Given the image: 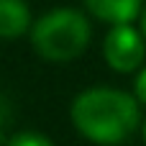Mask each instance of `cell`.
Returning <instances> with one entry per match:
<instances>
[{
	"label": "cell",
	"instance_id": "1",
	"mask_svg": "<svg viewBox=\"0 0 146 146\" xmlns=\"http://www.w3.org/2000/svg\"><path fill=\"white\" fill-rule=\"evenodd\" d=\"M74 128L92 144L115 146L139 128V100L123 90L90 87L72 103Z\"/></svg>",
	"mask_w": 146,
	"mask_h": 146
},
{
	"label": "cell",
	"instance_id": "3",
	"mask_svg": "<svg viewBox=\"0 0 146 146\" xmlns=\"http://www.w3.org/2000/svg\"><path fill=\"white\" fill-rule=\"evenodd\" d=\"M144 33H139L131 23L113 26L103 41V56H105L108 67L115 72H136L144 62Z\"/></svg>",
	"mask_w": 146,
	"mask_h": 146
},
{
	"label": "cell",
	"instance_id": "7",
	"mask_svg": "<svg viewBox=\"0 0 146 146\" xmlns=\"http://www.w3.org/2000/svg\"><path fill=\"white\" fill-rule=\"evenodd\" d=\"M133 90H136V100L146 105V67L136 74V82H133Z\"/></svg>",
	"mask_w": 146,
	"mask_h": 146
},
{
	"label": "cell",
	"instance_id": "10",
	"mask_svg": "<svg viewBox=\"0 0 146 146\" xmlns=\"http://www.w3.org/2000/svg\"><path fill=\"white\" fill-rule=\"evenodd\" d=\"M144 139H146V123H144Z\"/></svg>",
	"mask_w": 146,
	"mask_h": 146
},
{
	"label": "cell",
	"instance_id": "6",
	"mask_svg": "<svg viewBox=\"0 0 146 146\" xmlns=\"http://www.w3.org/2000/svg\"><path fill=\"white\" fill-rule=\"evenodd\" d=\"M8 146H54L46 136H41V133H33V131H23V133H15Z\"/></svg>",
	"mask_w": 146,
	"mask_h": 146
},
{
	"label": "cell",
	"instance_id": "2",
	"mask_svg": "<svg viewBox=\"0 0 146 146\" xmlns=\"http://www.w3.org/2000/svg\"><path fill=\"white\" fill-rule=\"evenodd\" d=\"M90 23L74 8H54L31 28V46L46 62H72L90 44Z\"/></svg>",
	"mask_w": 146,
	"mask_h": 146
},
{
	"label": "cell",
	"instance_id": "5",
	"mask_svg": "<svg viewBox=\"0 0 146 146\" xmlns=\"http://www.w3.org/2000/svg\"><path fill=\"white\" fill-rule=\"evenodd\" d=\"M31 28V10L23 0H0V38L10 41Z\"/></svg>",
	"mask_w": 146,
	"mask_h": 146
},
{
	"label": "cell",
	"instance_id": "8",
	"mask_svg": "<svg viewBox=\"0 0 146 146\" xmlns=\"http://www.w3.org/2000/svg\"><path fill=\"white\" fill-rule=\"evenodd\" d=\"M8 118H10V110H8V105L0 100V131H3V126L8 123Z\"/></svg>",
	"mask_w": 146,
	"mask_h": 146
},
{
	"label": "cell",
	"instance_id": "9",
	"mask_svg": "<svg viewBox=\"0 0 146 146\" xmlns=\"http://www.w3.org/2000/svg\"><path fill=\"white\" fill-rule=\"evenodd\" d=\"M141 33H144V38H146V13H144V18H141Z\"/></svg>",
	"mask_w": 146,
	"mask_h": 146
},
{
	"label": "cell",
	"instance_id": "4",
	"mask_svg": "<svg viewBox=\"0 0 146 146\" xmlns=\"http://www.w3.org/2000/svg\"><path fill=\"white\" fill-rule=\"evenodd\" d=\"M85 5L95 18L113 26H128L141 10V0H85Z\"/></svg>",
	"mask_w": 146,
	"mask_h": 146
}]
</instances>
